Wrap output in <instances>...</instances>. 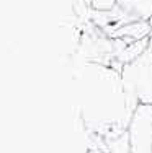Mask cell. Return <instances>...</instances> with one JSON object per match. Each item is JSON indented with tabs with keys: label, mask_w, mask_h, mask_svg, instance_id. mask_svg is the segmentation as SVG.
Instances as JSON below:
<instances>
[{
	"label": "cell",
	"mask_w": 152,
	"mask_h": 153,
	"mask_svg": "<svg viewBox=\"0 0 152 153\" xmlns=\"http://www.w3.org/2000/svg\"><path fill=\"white\" fill-rule=\"evenodd\" d=\"M119 75L133 111L137 104H152V52L149 49L136 60L123 65Z\"/></svg>",
	"instance_id": "1"
},
{
	"label": "cell",
	"mask_w": 152,
	"mask_h": 153,
	"mask_svg": "<svg viewBox=\"0 0 152 153\" xmlns=\"http://www.w3.org/2000/svg\"><path fill=\"white\" fill-rule=\"evenodd\" d=\"M126 132L129 153H152V104H137Z\"/></svg>",
	"instance_id": "2"
},
{
	"label": "cell",
	"mask_w": 152,
	"mask_h": 153,
	"mask_svg": "<svg viewBox=\"0 0 152 153\" xmlns=\"http://www.w3.org/2000/svg\"><path fill=\"white\" fill-rule=\"evenodd\" d=\"M111 15H113L111 31L131 21H149L152 18V0H116V7L111 10Z\"/></svg>",
	"instance_id": "3"
},
{
	"label": "cell",
	"mask_w": 152,
	"mask_h": 153,
	"mask_svg": "<svg viewBox=\"0 0 152 153\" xmlns=\"http://www.w3.org/2000/svg\"><path fill=\"white\" fill-rule=\"evenodd\" d=\"M152 31V25L146 20H139V21H131V23H126L123 26L116 28L115 31L110 33V36L113 39L116 38H126L129 41H139V39L149 38Z\"/></svg>",
	"instance_id": "4"
},
{
	"label": "cell",
	"mask_w": 152,
	"mask_h": 153,
	"mask_svg": "<svg viewBox=\"0 0 152 153\" xmlns=\"http://www.w3.org/2000/svg\"><path fill=\"white\" fill-rule=\"evenodd\" d=\"M147 49H149V38H144V39H139V41H133L129 44H126L124 49L119 51L118 54H115V57H116V60L121 65H124V64L136 60Z\"/></svg>",
	"instance_id": "5"
},
{
	"label": "cell",
	"mask_w": 152,
	"mask_h": 153,
	"mask_svg": "<svg viewBox=\"0 0 152 153\" xmlns=\"http://www.w3.org/2000/svg\"><path fill=\"white\" fill-rule=\"evenodd\" d=\"M116 7V0H92V8L98 12H110Z\"/></svg>",
	"instance_id": "6"
},
{
	"label": "cell",
	"mask_w": 152,
	"mask_h": 153,
	"mask_svg": "<svg viewBox=\"0 0 152 153\" xmlns=\"http://www.w3.org/2000/svg\"><path fill=\"white\" fill-rule=\"evenodd\" d=\"M149 51L152 52V31H151V34H149Z\"/></svg>",
	"instance_id": "7"
},
{
	"label": "cell",
	"mask_w": 152,
	"mask_h": 153,
	"mask_svg": "<svg viewBox=\"0 0 152 153\" xmlns=\"http://www.w3.org/2000/svg\"><path fill=\"white\" fill-rule=\"evenodd\" d=\"M149 23H151V25H152V18H151V20H149Z\"/></svg>",
	"instance_id": "8"
}]
</instances>
